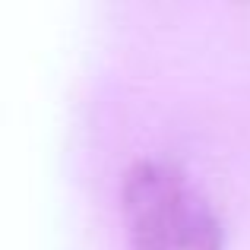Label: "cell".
Here are the masks:
<instances>
[{"label": "cell", "mask_w": 250, "mask_h": 250, "mask_svg": "<svg viewBox=\"0 0 250 250\" xmlns=\"http://www.w3.org/2000/svg\"><path fill=\"white\" fill-rule=\"evenodd\" d=\"M121 196L130 250H222L219 212L177 162L136 159Z\"/></svg>", "instance_id": "cell-1"}]
</instances>
